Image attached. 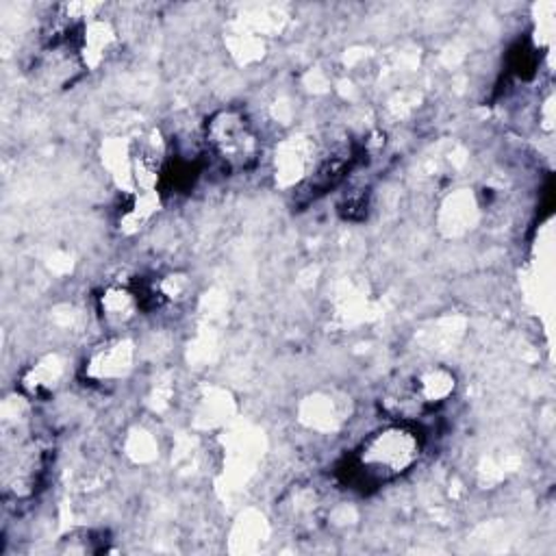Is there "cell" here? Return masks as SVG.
Wrapping results in <instances>:
<instances>
[{"instance_id": "6da1fadb", "label": "cell", "mask_w": 556, "mask_h": 556, "mask_svg": "<svg viewBox=\"0 0 556 556\" xmlns=\"http://www.w3.org/2000/svg\"><path fill=\"white\" fill-rule=\"evenodd\" d=\"M421 454V434L408 421L380 426L339 467V478L352 489H376L404 476Z\"/></svg>"}, {"instance_id": "7a4b0ae2", "label": "cell", "mask_w": 556, "mask_h": 556, "mask_svg": "<svg viewBox=\"0 0 556 556\" xmlns=\"http://www.w3.org/2000/svg\"><path fill=\"white\" fill-rule=\"evenodd\" d=\"M50 458L52 445L43 434L24 426L9 428V424H4L0 460L2 497L13 502L30 500L48 473Z\"/></svg>"}, {"instance_id": "3957f363", "label": "cell", "mask_w": 556, "mask_h": 556, "mask_svg": "<svg viewBox=\"0 0 556 556\" xmlns=\"http://www.w3.org/2000/svg\"><path fill=\"white\" fill-rule=\"evenodd\" d=\"M454 389L456 376L443 365H430L391 384L382 393L380 406L391 419L410 421L445 404Z\"/></svg>"}, {"instance_id": "277c9868", "label": "cell", "mask_w": 556, "mask_h": 556, "mask_svg": "<svg viewBox=\"0 0 556 556\" xmlns=\"http://www.w3.org/2000/svg\"><path fill=\"white\" fill-rule=\"evenodd\" d=\"M204 141L228 172H248L261 156V137L250 117L237 106L217 109L206 117Z\"/></svg>"}, {"instance_id": "5b68a950", "label": "cell", "mask_w": 556, "mask_h": 556, "mask_svg": "<svg viewBox=\"0 0 556 556\" xmlns=\"http://www.w3.org/2000/svg\"><path fill=\"white\" fill-rule=\"evenodd\" d=\"M135 363V343L126 337L109 339L85 361L83 374L91 384H115L124 380Z\"/></svg>"}, {"instance_id": "8992f818", "label": "cell", "mask_w": 556, "mask_h": 556, "mask_svg": "<svg viewBox=\"0 0 556 556\" xmlns=\"http://www.w3.org/2000/svg\"><path fill=\"white\" fill-rule=\"evenodd\" d=\"M278 515L293 532H315L324 517L326 506L313 484H293L278 502Z\"/></svg>"}, {"instance_id": "52a82bcc", "label": "cell", "mask_w": 556, "mask_h": 556, "mask_svg": "<svg viewBox=\"0 0 556 556\" xmlns=\"http://www.w3.org/2000/svg\"><path fill=\"white\" fill-rule=\"evenodd\" d=\"M65 376L67 361L59 352L43 354L20 374V393L33 402L50 400L61 389Z\"/></svg>"}, {"instance_id": "ba28073f", "label": "cell", "mask_w": 556, "mask_h": 556, "mask_svg": "<svg viewBox=\"0 0 556 556\" xmlns=\"http://www.w3.org/2000/svg\"><path fill=\"white\" fill-rule=\"evenodd\" d=\"M356 154L358 152L350 143L348 146H334L330 152H326L317 161L315 169L311 172V176L304 178V182H302L298 193H302L306 198V202L324 195L326 191L337 187L343 180V176L352 169V165L358 159Z\"/></svg>"}, {"instance_id": "9c48e42d", "label": "cell", "mask_w": 556, "mask_h": 556, "mask_svg": "<svg viewBox=\"0 0 556 556\" xmlns=\"http://www.w3.org/2000/svg\"><path fill=\"white\" fill-rule=\"evenodd\" d=\"M100 319L111 328H124L141 311L132 282H111L96 298Z\"/></svg>"}, {"instance_id": "30bf717a", "label": "cell", "mask_w": 556, "mask_h": 556, "mask_svg": "<svg viewBox=\"0 0 556 556\" xmlns=\"http://www.w3.org/2000/svg\"><path fill=\"white\" fill-rule=\"evenodd\" d=\"M63 549L78 552V554H96L106 549V539L102 532H96V530H76L63 536Z\"/></svg>"}]
</instances>
